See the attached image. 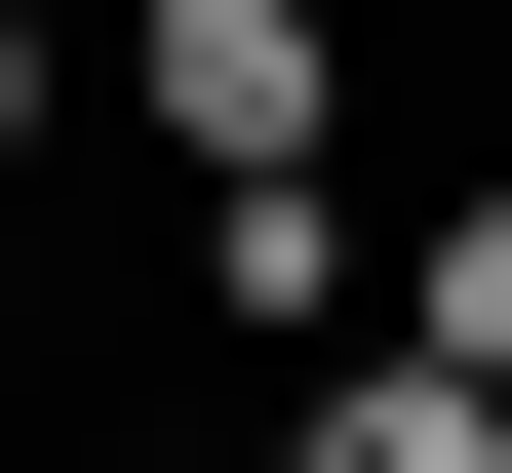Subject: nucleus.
<instances>
[{
	"instance_id": "nucleus-1",
	"label": "nucleus",
	"mask_w": 512,
	"mask_h": 473,
	"mask_svg": "<svg viewBox=\"0 0 512 473\" xmlns=\"http://www.w3.org/2000/svg\"><path fill=\"white\" fill-rule=\"evenodd\" d=\"M119 119H158V198H276V158L355 119V40L316 0H119Z\"/></svg>"
},
{
	"instance_id": "nucleus-2",
	"label": "nucleus",
	"mask_w": 512,
	"mask_h": 473,
	"mask_svg": "<svg viewBox=\"0 0 512 473\" xmlns=\"http://www.w3.org/2000/svg\"><path fill=\"white\" fill-rule=\"evenodd\" d=\"M276 473H512V395H473V355H316V395H276Z\"/></svg>"
},
{
	"instance_id": "nucleus-3",
	"label": "nucleus",
	"mask_w": 512,
	"mask_h": 473,
	"mask_svg": "<svg viewBox=\"0 0 512 473\" xmlns=\"http://www.w3.org/2000/svg\"><path fill=\"white\" fill-rule=\"evenodd\" d=\"M197 316H237V355H316V316H355V198H316V158H276V198H197Z\"/></svg>"
},
{
	"instance_id": "nucleus-4",
	"label": "nucleus",
	"mask_w": 512,
	"mask_h": 473,
	"mask_svg": "<svg viewBox=\"0 0 512 473\" xmlns=\"http://www.w3.org/2000/svg\"><path fill=\"white\" fill-rule=\"evenodd\" d=\"M394 355H473V395H512V158H473L434 237H394Z\"/></svg>"
},
{
	"instance_id": "nucleus-5",
	"label": "nucleus",
	"mask_w": 512,
	"mask_h": 473,
	"mask_svg": "<svg viewBox=\"0 0 512 473\" xmlns=\"http://www.w3.org/2000/svg\"><path fill=\"white\" fill-rule=\"evenodd\" d=\"M0 158H40V0H0Z\"/></svg>"
}]
</instances>
